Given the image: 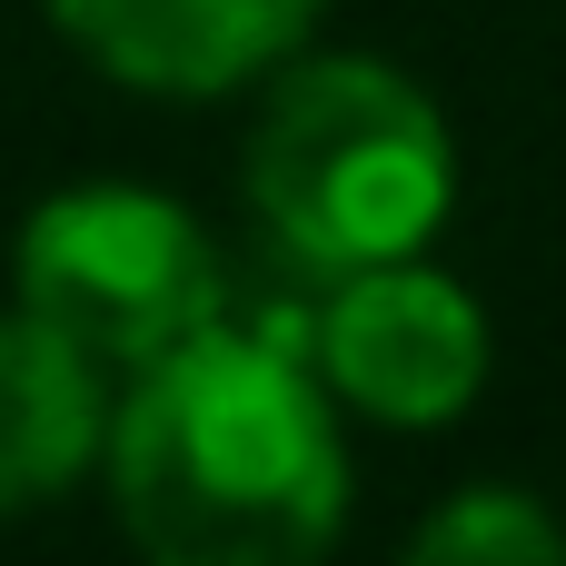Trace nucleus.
I'll use <instances>...</instances> for the list:
<instances>
[{
  "instance_id": "f257e3e1",
  "label": "nucleus",
  "mask_w": 566,
  "mask_h": 566,
  "mask_svg": "<svg viewBox=\"0 0 566 566\" xmlns=\"http://www.w3.org/2000/svg\"><path fill=\"white\" fill-rule=\"evenodd\" d=\"M109 507L159 566H298L348 517V438L298 318H209L99 428Z\"/></svg>"
},
{
  "instance_id": "423d86ee",
  "label": "nucleus",
  "mask_w": 566,
  "mask_h": 566,
  "mask_svg": "<svg viewBox=\"0 0 566 566\" xmlns=\"http://www.w3.org/2000/svg\"><path fill=\"white\" fill-rule=\"evenodd\" d=\"M109 428V378L60 348L30 308H0V517H30L70 497L99 468Z\"/></svg>"
},
{
  "instance_id": "0eeeda50",
  "label": "nucleus",
  "mask_w": 566,
  "mask_h": 566,
  "mask_svg": "<svg viewBox=\"0 0 566 566\" xmlns=\"http://www.w3.org/2000/svg\"><path fill=\"white\" fill-rule=\"evenodd\" d=\"M408 557H448V566H557L566 557V527L527 497V488H458L448 507L418 517Z\"/></svg>"
},
{
  "instance_id": "7ed1b4c3",
  "label": "nucleus",
  "mask_w": 566,
  "mask_h": 566,
  "mask_svg": "<svg viewBox=\"0 0 566 566\" xmlns=\"http://www.w3.org/2000/svg\"><path fill=\"white\" fill-rule=\"evenodd\" d=\"M10 308H30L60 348H80L119 388L229 308V269H219V239L179 199L129 189V179H80L20 219Z\"/></svg>"
},
{
  "instance_id": "39448f33",
  "label": "nucleus",
  "mask_w": 566,
  "mask_h": 566,
  "mask_svg": "<svg viewBox=\"0 0 566 566\" xmlns=\"http://www.w3.org/2000/svg\"><path fill=\"white\" fill-rule=\"evenodd\" d=\"M328 0H50L60 40L149 99H219L269 80Z\"/></svg>"
},
{
  "instance_id": "f03ea898",
  "label": "nucleus",
  "mask_w": 566,
  "mask_h": 566,
  "mask_svg": "<svg viewBox=\"0 0 566 566\" xmlns=\"http://www.w3.org/2000/svg\"><path fill=\"white\" fill-rule=\"evenodd\" d=\"M259 239L298 279H338L368 259H408L458 209V129L388 60H298L279 70L249 159H239Z\"/></svg>"
},
{
  "instance_id": "20e7f679",
  "label": "nucleus",
  "mask_w": 566,
  "mask_h": 566,
  "mask_svg": "<svg viewBox=\"0 0 566 566\" xmlns=\"http://www.w3.org/2000/svg\"><path fill=\"white\" fill-rule=\"evenodd\" d=\"M298 348L318 368V388L378 428H458L488 388V308L428 269L418 249L408 259H368V269H338L318 279V308L298 318Z\"/></svg>"
}]
</instances>
